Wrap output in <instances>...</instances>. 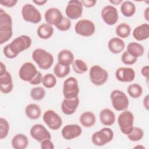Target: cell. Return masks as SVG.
Listing matches in <instances>:
<instances>
[{
  "label": "cell",
  "mask_w": 149,
  "mask_h": 149,
  "mask_svg": "<svg viewBox=\"0 0 149 149\" xmlns=\"http://www.w3.org/2000/svg\"><path fill=\"white\" fill-rule=\"evenodd\" d=\"M31 44L32 40L30 37L27 35H21L4 47L3 53L7 58L13 59L16 58L19 54L29 48Z\"/></svg>",
  "instance_id": "cell-1"
},
{
  "label": "cell",
  "mask_w": 149,
  "mask_h": 149,
  "mask_svg": "<svg viewBox=\"0 0 149 149\" xmlns=\"http://www.w3.org/2000/svg\"><path fill=\"white\" fill-rule=\"evenodd\" d=\"M12 35V19L9 14L0 9V44L9 41Z\"/></svg>",
  "instance_id": "cell-2"
},
{
  "label": "cell",
  "mask_w": 149,
  "mask_h": 149,
  "mask_svg": "<svg viewBox=\"0 0 149 149\" xmlns=\"http://www.w3.org/2000/svg\"><path fill=\"white\" fill-rule=\"evenodd\" d=\"M32 58L38 66L42 70L49 69L54 63V56L49 52L42 48H37L32 53Z\"/></svg>",
  "instance_id": "cell-3"
},
{
  "label": "cell",
  "mask_w": 149,
  "mask_h": 149,
  "mask_svg": "<svg viewBox=\"0 0 149 149\" xmlns=\"http://www.w3.org/2000/svg\"><path fill=\"white\" fill-rule=\"evenodd\" d=\"M134 116L133 113L128 110H125L119 115L117 121L119 129L122 133L127 135L134 127Z\"/></svg>",
  "instance_id": "cell-4"
},
{
  "label": "cell",
  "mask_w": 149,
  "mask_h": 149,
  "mask_svg": "<svg viewBox=\"0 0 149 149\" xmlns=\"http://www.w3.org/2000/svg\"><path fill=\"white\" fill-rule=\"evenodd\" d=\"M110 98L112 105L115 110L123 111L127 109L129 101L124 92L119 90H113L110 94Z\"/></svg>",
  "instance_id": "cell-5"
},
{
  "label": "cell",
  "mask_w": 149,
  "mask_h": 149,
  "mask_svg": "<svg viewBox=\"0 0 149 149\" xmlns=\"http://www.w3.org/2000/svg\"><path fill=\"white\" fill-rule=\"evenodd\" d=\"M89 78L91 82L95 86H102L108 79V72L99 65H95L89 70Z\"/></svg>",
  "instance_id": "cell-6"
},
{
  "label": "cell",
  "mask_w": 149,
  "mask_h": 149,
  "mask_svg": "<svg viewBox=\"0 0 149 149\" xmlns=\"http://www.w3.org/2000/svg\"><path fill=\"white\" fill-rule=\"evenodd\" d=\"M113 130L109 127H104L94 132L91 136V141L95 146H103L113 139Z\"/></svg>",
  "instance_id": "cell-7"
},
{
  "label": "cell",
  "mask_w": 149,
  "mask_h": 149,
  "mask_svg": "<svg viewBox=\"0 0 149 149\" xmlns=\"http://www.w3.org/2000/svg\"><path fill=\"white\" fill-rule=\"evenodd\" d=\"M23 19L27 22L33 24H37L41 20V15L40 12L30 3L25 4L21 10Z\"/></svg>",
  "instance_id": "cell-8"
},
{
  "label": "cell",
  "mask_w": 149,
  "mask_h": 149,
  "mask_svg": "<svg viewBox=\"0 0 149 149\" xmlns=\"http://www.w3.org/2000/svg\"><path fill=\"white\" fill-rule=\"evenodd\" d=\"M62 93L65 98L71 99L78 97L79 87L77 80L74 77L66 79L63 81Z\"/></svg>",
  "instance_id": "cell-9"
},
{
  "label": "cell",
  "mask_w": 149,
  "mask_h": 149,
  "mask_svg": "<svg viewBox=\"0 0 149 149\" xmlns=\"http://www.w3.org/2000/svg\"><path fill=\"white\" fill-rule=\"evenodd\" d=\"M75 32L83 37H90L94 34L95 31L94 23L88 19H81L77 21L74 26Z\"/></svg>",
  "instance_id": "cell-10"
},
{
  "label": "cell",
  "mask_w": 149,
  "mask_h": 149,
  "mask_svg": "<svg viewBox=\"0 0 149 149\" xmlns=\"http://www.w3.org/2000/svg\"><path fill=\"white\" fill-rule=\"evenodd\" d=\"M42 119L47 126L54 130L59 129L62 125L61 117L55 111L51 109L47 110L44 113Z\"/></svg>",
  "instance_id": "cell-11"
},
{
  "label": "cell",
  "mask_w": 149,
  "mask_h": 149,
  "mask_svg": "<svg viewBox=\"0 0 149 149\" xmlns=\"http://www.w3.org/2000/svg\"><path fill=\"white\" fill-rule=\"evenodd\" d=\"M83 5L80 1H69L65 8V14L70 20H76L80 18L83 13Z\"/></svg>",
  "instance_id": "cell-12"
},
{
  "label": "cell",
  "mask_w": 149,
  "mask_h": 149,
  "mask_svg": "<svg viewBox=\"0 0 149 149\" xmlns=\"http://www.w3.org/2000/svg\"><path fill=\"white\" fill-rule=\"evenodd\" d=\"M101 16L103 21L109 26L114 25L119 19L118 10L112 5L105 6L101 10Z\"/></svg>",
  "instance_id": "cell-13"
},
{
  "label": "cell",
  "mask_w": 149,
  "mask_h": 149,
  "mask_svg": "<svg viewBox=\"0 0 149 149\" xmlns=\"http://www.w3.org/2000/svg\"><path fill=\"white\" fill-rule=\"evenodd\" d=\"M38 70L36 67L31 62L24 63L19 70L20 79L24 81L30 82L36 76Z\"/></svg>",
  "instance_id": "cell-14"
},
{
  "label": "cell",
  "mask_w": 149,
  "mask_h": 149,
  "mask_svg": "<svg viewBox=\"0 0 149 149\" xmlns=\"http://www.w3.org/2000/svg\"><path fill=\"white\" fill-rule=\"evenodd\" d=\"M31 137L41 143L45 139H51V135L47 129L41 124H35L31 126L30 130Z\"/></svg>",
  "instance_id": "cell-15"
},
{
  "label": "cell",
  "mask_w": 149,
  "mask_h": 149,
  "mask_svg": "<svg viewBox=\"0 0 149 149\" xmlns=\"http://www.w3.org/2000/svg\"><path fill=\"white\" fill-rule=\"evenodd\" d=\"M82 133L81 127L77 124L65 125L61 130L62 137L67 140L74 139L79 137Z\"/></svg>",
  "instance_id": "cell-16"
},
{
  "label": "cell",
  "mask_w": 149,
  "mask_h": 149,
  "mask_svg": "<svg viewBox=\"0 0 149 149\" xmlns=\"http://www.w3.org/2000/svg\"><path fill=\"white\" fill-rule=\"evenodd\" d=\"M63 16L61 11L56 8H50L44 13V18L47 23L56 26L62 20Z\"/></svg>",
  "instance_id": "cell-17"
},
{
  "label": "cell",
  "mask_w": 149,
  "mask_h": 149,
  "mask_svg": "<svg viewBox=\"0 0 149 149\" xmlns=\"http://www.w3.org/2000/svg\"><path fill=\"white\" fill-rule=\"evenodd\" d=\"M134 70L132 68L120 67L115 72L116 79L121 82H131L135 78Z\"/></svg>",
  "instance_id": "cell-18"
},
{
  "label": "cell",
  "mask_w": 149,
  "mask_h": 149,
  "mask_svg": "<svg viewBox=\"0 0 149 149\" xmlns=\"http://www.w3.org/2000/svg\"><path fill=\"white\" fill-rule=\"evenodd\" d=\"M79 102L78 97L71 99L64 98L61 104V110L62 112L66 115L73 114L79 105Z\"/></svg>",
  "instance_id": "cell-19"
},
{
  "label": "cell",
  "mask_w": 149,
  "mask_h": 149,
  "mask_svg": "<svg viewBox=\"0 0 149 149\" xmlns=\"http://www.w3.org/2000/svg\"><path fill=\"white\" fill-rule=\"evenodd\" d=\"M13 88L12 77L10 73L6 71L0 74V90L3 94L10 93Z\"/></svg>",
  "instance_id": "cell-20"
},
{
  "label": "cell",
  "mask_w": 149,
  "mask_h": 149,
  "mask_svg": "<svg viewBox=\"0 0 149 149\" xmlns=\"http://www.w3.org/2000/svg\"><path fill=\"white\" fill-rule=\"evenodd\" d=\"M132 35L134 38L139 41L148 39L149 37V24L143 23L137 26L133 30Z\"/></svg>",
  "instance_id": "cell-21"
},
{
  "label": "cell",
  "mask_w": 149,
  "mask_h": 149,
  "mask_svg": "<svg viewBox=\"0 0 149 149\" xmlns=\"http://www.w3.org/2000/svg\"><path fill=\"white\" fill-rule=\"evenodd\" d=\"M100 120L103 125L109 126L115 123L116 116L112 110L109 108H104L100 113Z\"/></svg>",
  "instance_id": "cell-22"
},
{
  "label": "cell",
  "mask_w": 149,
  "mask_h": 149,
  "mask_svg": "<svg viewBox=\"0 0 149 149\" xmlns=\"http://www.w3.org/2000/svg\"><path fill=\"white\" fill-rule=\"evenodd\" d=\"M108 48L109 51L114 54L122 52L125 48V44L123 40L119 37L111 38L108 42Z\"/></svg>",
  "instance_id": "cell-23"
},
{
  "label": "cell",
  "mask_w": 149,
  "mask_h": 149,
  "mask_svg": "<svg viewBox=\"0 0 149 149\" xmlns=\"http://www.w3.org/2000/svg\"><path fill=\"white\" fill-rule=\"evenodd\" d=\"M58 63L59 64L69 66L74 61V55L68 49H62L58 54Z\"/></svg>",
  "instance_id": "cell-24"
},
{
  "label": "cell",
  "mask_w": 149,
  "mask_h": 149,
  "mask_svg": "<svg viewBox=\"0 0 149 149\" xmlns=\"http://www.w3.org/2000/svg\"><path fill=\"white\" fill-rule=\"evenodd\" d=\"M11 144L15 149H24L29 145V139L25 134L18 133L13 137Z\"/></svg>",
  "instance_id": "cell-25"
},
{
  "label": "cell",
  "mask_w": 149,
  "mask_h": 149,
  "mask_svg": "<svg viewBox=\"0 0 149 149\" xmlns=\"http://www.w3.org/2000/svg\"><path fill=\"white\" fill-rule=\"evenodd\" d=\"M81 125L85 127H91L94 125L96 122L95 114L91 111H85L83 112L79 118Z\"/></svg>",
  "instance_id": "cell-26"
},
{
  "label": "cell",
  "mask_w": 149,
  "mask_h": 149,
  "mask_svg": "<svg viewBox=\"0 0 149 149\" xmlns=\"http://www.w3.org/2000/svg\"><path fill=\"white\" fill-rule=\"evenodd\" d=\"M54 28L51 25L48 23H43L38 26L37 33L40 38L47 40L52 37L54 34Z\"/></svg>",
  "instance_id": "cell-27"
},
{
  "label": "cell",
  "mask_w": 149,
  "mask_h": 149,
  "mask_svg": "<svg viewBox=\"0 0 149 149\" xmlns=\"http://www.w3.org/2000/svg\"><path fill=\"white\" fill-rule=\"evenodd\" d=\"M26 116L32 120L38 119L41 114V109L36 104H29L25 108Z\"/></svg>",
  "instance_id": "cell-28"
},
{
  "label": "cell",
  "mask_w": 149,
  "mask_h": 149,
  "mask_svg": "<svg viewBox=\"0 0 149 149\" xmlns=\"http://www.w3.org/2000/svg\"><path fill=\"white\" fill-rule=\"evenodd\" d=\"M126 51L133 56L137 58L144 54V48L140 43L131 42L127 44Z\"/></svg>",
  "instance_id": "cell-29"
},
{
  "label": "cell",
  "mask_w": 149,
  "mask_h": 149,
  "mask_svg": "<svg viewBox=\"0 0 149 149\" xmlns=\"http://www.w3.org/2000/svg\"><path fill=\"white\" fill-rule=\"evenodd\" d=\"M120 12L125 17H132L136 12V6L132 1H123L120 5Z\"/></svg>",
  "instance_id": "cell-30"
},
{
  "label": "cell",
  "mask_w": 149,
  "mask_h": 149,
  "mask_svg": "<svg viewBox=\"0 0 149 149\" xmlns=\"http://www.w3.org/2000/svg\"><path fill=\"white\" fill-rule=\"evenodd\" d=\"M115 32L119 38L121 39L126 38L130 34L131 27L126 23H121L116 26Z\"/></svg>",
  "instance_id": "cell-31"
},
{
  "label": "cell",
  "mask_w": 149,
  "mask_h": 149,
  "mask_svg": "<svg viewBox=\"0 0 149 149\" xmlns=\"http://www.w3.org/2000/svg\"><path fill=\"white\" fill-rule=\"evenodd\" d=\"M127 92L132 98H137L142 95L143 87L137 83L130 84L127 88Z\"/></svg>",
  "instance_id": "cell-32"
},
{
  "label": "cell",
  "mask_w": 149,
  "mask_h": 149,
  "mask_svg": "<svg viewBox=\"0 0 149 149\" xmlns=\"http://www.w3.org/2000/svg\"><path fill=\"white\" fill-rule=\"evenodd\" d=\"M70 72L69 66H63L59 63H56L54 68V75L58 78H63Z\"/></svg>",
  "instance_id": "cell-33"
},
{
  "label": "cell",
  "mask_w": 149,
  "mask_h": 149,
  "mask_svg": "<svg viewBox=\"0 0 149 149\" xmlns=\"http://www.w3.org/2000/svg\"><path fill=\"white\" fill-rule=\"evenodd\" d=\"M72 68L74 72L77 74H83L88 70V66L86 63L80 59L74 60L72 63Z\"/></svg>",
  "instance_id": "cell-34"
},
{
  "label": "cell",
  "mask_w": 149,
  "mask_h": 149,
  "mask_svg": "<svg viewBox=\"0 0 149 149\" xmlns=\"http://www.w3.org/2000/svg\"><path fill=\"white\" fill-rule=\"evenodd\" d=\"M30 97L35 101H40L42 100L46 94L45 89L42 87H35L30 90Z\"/></svg>",
  "instance_id": "cell-35"
},
{
  "label": "cell",
  "mask_w": 149,
  "mask_h": 149,
  "mask_svg": "<svg viewBox=\"0 0 149 149\" xmlns=\"http://www.w3.org/2000/svg\"><path fill=\"white\" fill-rule=\"evenodd\" d=\"M42 84L47 88H51L55 86L56 84V79L54 74L52 73L45 74L42 80Z\"/></svg>",
  "instance_id": "cell-36"
},
{
  "label": "cell",
  "mask_w": 149,
  "mask_h": 149,
  "mask_svg": "<svg viewBox=\"0 0 149 149\" xmlns=\"http://www.w3.org/2000/svg\"><path fill=\"white\" fill-rule=\"evenodd\" d=\"M127 136L132 141H138L143 139L144 136V131L140 127L134 126L132 132L128 134Z\"/></svg>",
  "instance_id": "cell-37"
},
{
  "label": "cell",
  "mask_w": 149,
  "mask_h": 149,
  "mask_svg": "<svg viewBox=\"0 0 149 149\" xmlns=\"http://www.w3.org/2000/svg\"><path fill=\"white\" fill-rule=\"evenodd\" d=\"M9 132V124L8 120L3 118H0V139H5L8 135Z\"/></svg>",
  "instance_id": "cell-38"
},
{
  "label": "cell",
  "mask_w": 149,
  "mask_h": 149,
  "mask_svg": "<svg viewBox=\"0 0 149 149\" xmlns=\"http://www.w3.org/2000/svg\"><path fill=\"white\" fill-rule=\"evenodd\" d=\"M121 61L125 65H132L137 62V58L133 56L126 51H124L122 54Z\"/></svg>",
  "instance_id": "cell-39"
},
{
  "label": "cell",
  "mask_w": 149,
  "mask_h": 149,
  "mask_svg": "<svg viewBox=\"0 0 149 149\" xmlns=\"http://www.w3.org/2000/svg\"><path fill=\"white\" fill-rule=\"evenodd\" d=\"M71 25L72 23L70 20L68 19L67 17L63 16L61 22L55 27L58 30L60 31H65L70 29V28L71 27Z\"/></svg>",
  "instance_id": "cell-40"
},
{
  "label": "cell",
  "mask_w": 149,
  "mask_h": 149,
  "mask_svg": "<svg viewBox=\"0 0 149 149\" xmlns=\"http://www.w3.org/2000/svg\"><path fill=\"white\" fill-rule=\"evenodd\" d=\"M41 148L42 149H54V145L51 139H45L41 143Z\"/></svg>",
  "instance_id": "cell-41"
},
{
  "label": "cell",
  "mask_w": 149,
  "mask_h": 149,
  "mask_svg": "<svg viewBox=\"0 0 149 149\" xmlns=\"http://www.w3.org/2000/svg\"><path fill=\"white\" fill-rule=\"evenodd\" d=\"M42 77H43V76H42L41 73L40 72L38 71L36 76L29 83L31 85H38V84H40L41 83H42Z\"/></svg>",
  "instance_id": "cell-42"
},
{
  "label": "cell",
  "mask_w": 149,
  "mask_h": 149,
  "mask_svg": "<svg viewBox=\"0 0 149 149\" xmlns=\"http://www.w3.org/2000/svg\"><path fill=\"white\" fill-rule=\"evenodd\" d=\"M17 2V0H1L0 1V3L3 6L10 8L15 6Z\"/></svg>",
  "instance_id": "cell-43"
},
{
  "label": "cell",
  "mask_w": 149,
  "mask_h": 149,
  "mask_svg": "<svg viewBox=\"0 0 149 149\" xmlns=\"http://www.w3.org/2000/svg\"><path fill=\"white\" fill-rule=\"evenodd\" d=\"M83 6H85L86 8H91L95 6L97 1L95 0H83L80 1Z\"/></svg>",
  "instance_id": "cell-44"
},
{
  "label": "cell",
  "mask_w": 149,
  "mask_h": 149,
  "mask_svg": "<svg viewBox=\"0 0 149 149\" xmlns=\"http://www.w3.org/2000/svg\"><path fill=\"white\" fill-rule=\"evenodd\" d=\"M141 73L143 77H146L147 80L148 79V77H149V66H148V65H146L141 68Z\"/></svg>",
  "instance_id": "cell-45"
},
{
  "label": "cell",
  "mask_w": 149,
  "mask_h": 149,
  "mask_svg": "<svg viewBox=\"0 0 149 149\" xmlns=\"http://www.w3.org/2000/svg\"><path fill=\"white\" fill-rule=\"evenodd\" d=\"M143 104L144 107L147 110H148L149 109V95L148 94L146 95L144 98L143 99Z\"/></svg>",
  "instance_id": "cell-46"
},
{
  "label": "cell",
  "mask_w": 149,
  "mask_h": 149,
  "mask_svg": "<svg viewBox=\"0 0 149 149\" xmlns=\"http://www.w3.org/2000/svg\"><path fill=\"white\" fill-rule=\"evenodd\" d=\"M6 68L2 62H0V74H2L6 72Z\"/></svg>",
  "instance_id": "cell-47"
},
{
  "label": "cell",
  "mask_w": 149,
  "mask_h": 149,
  "mask_svg": "<svg viewBox=\"0 0 149 149\" xmlns=\"http://www.w3.org/2000/svg\"><path fill=\"white\" fill-rule=\"evenodd\" d=\"M33 2L38 6H42L47 2V0H34Z\"/></svg>",
  "instance_id": "cell-48"
},
{
  "label": "cell",
  "mask_w": 149,
  "mask_h": 149,
  "mask_svg": "<svg viewBox=\"0 0 149 149\" xmlns=\"http://www.w3.org/2000/svg\"><path fill=\"white\" fill-rule=\"evenodd\" d=\"M144 17L147 21L149 20V7L146 8L144 12Z\"/></svg>",
  "instance_id": "cell-49"
},
{
  "label": "cell",
  "mask_w": 149,
  "mask_h": 149,
  "mask_svg": "<svg viewBox=\"0 0 149 149\" xmlns=\"http://www.w3.org/2000/svg\"><path fill=\"white\" fill-rule=\"evenodd\" d=\"M122 0H110L109 2L115 5H118L122 2Z\"/></svg>",
  "instance_id": "cell-50"
},
{
  "label": "cell",
  "mask_w": 149,
  "mask_h": 149,
  "mask_svg": "<svg viewBox=\"0 0 149 149\" xmlns=\"http://www.w3.org/2000/svg\"><path fill=\"white\" fill-rule=\"evenodd\" d=\"M137 147H141L142 148H144V147H143V146H136V147H134V148H137Z\"/></svg>",
  "instance_id": "cell-51"
}]
</instances>
